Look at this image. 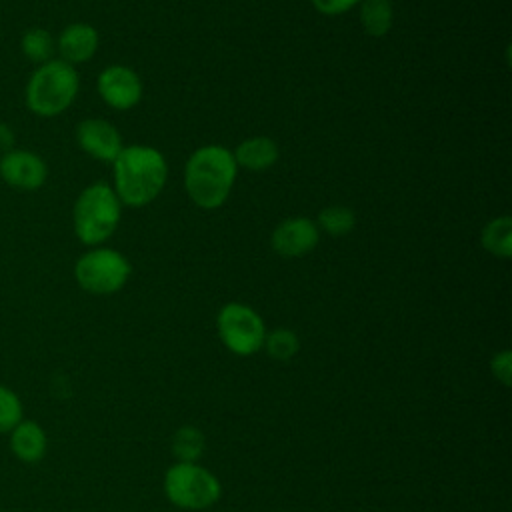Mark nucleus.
Returning a JSON list of instances; mask_svg holds the SVG:
<instances>
[{"label": "nucleus", "instance_id": "obj_1", "mask_svg": "<svg viewBox=\"0 0 512 512\" xmlns=\"http://www.w3.org/2000/svg\"><path fill=\"white\" fill-rule=\"evenodd\" d=\"M114 192L128 206H144L152 202L164 188L168 166L164 156L144 144H132L114 158Z\"/></svg>", "mask_w": 512, "mask_h": 512}, {"label": "nucleus", "instance_id": "obj_2", "mask_svg": "<svg viewBox=\"0 0 512 512\" xmlns=\"http://www.w3.org/2000/svg\"><path fill=\"white\" fill-rule=\"evenodd\" d=\"M236 160L232 152L218 144H208L192 152L184 166V186L190 200L206 210L226 202L236 180Z\"/></svg>", "mask_w": 512, "mask_h": 512}, {"label": "nucleus", "instance_id": "obj_3", "mask_svg": "<svg viewBox=\"0 0 512 512\" xmlns=\"http://www.w3.org/2000/svg\"><path fill=\"white\" fill-rule=\"evenodd\" d=\"M80 88L78 74L72 64L52 58L38 68L28 78L24 100L30 112L42 118H52L62 114L76 98Z\"/></svg>", "mask_w": 512, "mask_h": 512}, {"label": "nucleus", "instance_id": "obj_4", "mask_svg": "<svg viewBox=\"0 0 512 512\" xmlns=\"http://www.w3.org/2000/svg\"><path fill=\"white\" fill-rule=\"evenodd\" d=\"M74 232L86 246H98L108 240L120 222V200L112 186L94 182L86 186L74 202Z\"/></svg>", "mask_w": 512, "mask_h": 512}, {"label": "nucleus", "instance_id": "obj_5", "mask_svg": "<svg viewBox=\"0 0 512 512\" xmlns=\"http://www.w3.org/2000/svg\"><path fill=\"white\" fill-rule=\"evenodd\" d=\"M164 490L172 504L202 510L218 500L220 482L212 472L194 462H178L166 472Z\"/></svg>", "mask_w": 512, "mask_h": 512}, {"label": "nucleus", "instance_id": "obj_6", "mask_svg": "<svg viewBox=\"0 0 512 512\" xmlns=\"http://www.w3.org/2000/svg\"><path fill=\"white\" fill-rule=\"evenodd\" d=\"M74 276L86 292L112 294L126 284L130 262L112 248H94L76 260Z\"/></svg>", "mask_w": 512, "mask_h": 512}, {"label": "nucleus", "instance_id": "obj_7", "mask_svg": "<svg viewBox=\"0 0 512 512\" xmlns=\"http://www.w3.org/2000/svg\"><path fill=\"white\" fill-rule=\"evenodd\" d=\"M218 334L222 342L240 356L254 354L266 338L262 318L246 304L230 302L226 304L216 318Z\"/></svg>", "mask_w": 512, "mask_h": 512}, {"label": "nucleus", "instance_id": "obj_8", "mask_svg": "<svg viewBox=\"0 0 512 512\" xmlns=\"http://www.w3.org/2000/svg\"><path fill=\"white\" fill-rule=\"evenodd\" d=\"M48 176L46 162L30 152L12 148L0 156V178L16 190H38Z\"/></svg>", "mask_w": 512, "mask_h": 512}, {"label": "nucleus", "instance_id": "obj_9", "mask_svg": "<svg viewBox=\"0 0 512 512\" xmlns=\"http://www.w3.org/2000/svg\"><path fill=\"white\" fill-rule=\"evenodd\" d=\"M96 86L100 98L116 110H128L142 98V82L138 74L122 64L106 66L100 72Z\"/></svg>", "mask_w": 512, "mask_h": 512}, {"label": "nucleus", "instance_id": "obj_10", "mask_svg": "<svg viewBox=\"0 0 512 512\" xmlns=\"http://www.w3.org/2000/svg\"><path fill=\"white\" fill-rule=\"evenodd\" d=\"M76 140L88 156L100 162H114V158L124 148L120 132L102 118L82 120L76 128Z\"/></svg>", "mask_w": 512, "mask_h": 512}, {"label": "nucleus", "instance_id": "obj_11", "mask_svg": "<svg viewBox=\"0 0 512 512\" xmlns=\"http://www.w3.org/2000/svg\"><path fill=\"white\" fill-rule=\"evenodd\" d=\"M318 238V226L310 218L296 216L276 226V230L272 232V248L286 258L304 256L316 248Z\"/></svg>", "mask_w": 512, "mask_h": 512}, {"label": "nucleus", "instance_id": "obj_12", "mask_svg": "<svg viewBox=\"0 0 512 512\" xmlns=\"http://www.w3.org/2000/svg\"><path fill=\"white\" fill-rule=\"evenodd\" d=\"M56 50L60 54V60L72 66L88 62L98 50V32L94 26L84 22L68 24L56 40Z\"/></svg>", "mask_w": 512, "mask_h": 512}, {"label": "nucleus", "instance_id": "obj_13", "mask_svg": "<svg viewBox=\"0 0 512 512\" xmlns=\"http://www.w3.org/2000/svg\"><path fill=\"white\" fill-rule=\"evenodd\" d=\"M232 156L236 160V166H242L252 172H262L278 160V146L272 138L252 136L240 142Z\"/></svg>", "mask_w": 512, "mask_h": 512}, {"label": "nucleus", "instance_id": "obj_14", "mask_svg": "<svg viewBox=\"0 0 512 512\" xmlns=\"http://www.w3.org/2000/svg\"><path fill=\"white\" fill-rule=\"evenodd\" d=\"M10 446H12V452L20 460L36 462L46 452V434H44V430L36 422L24 420V422H18L12 428Z\"/></svg>", "mask_w": 512, "mask_h": 512}, {"label": "nucleus", "instance_id": "obj_15", "mask_svg": "<svg viewBox=\"0 0 512 512\" xmlns=\"http://www.w3.org/2000/svg\"><path fill=\"white\" fill-rule=\"evenodd\" d=\"M394 10L390 0H362L360 2V24L366 34L380 38L392 28Z\"/></svg>", "mask_w": 512, "mask_h": 512}, {"label": "nucleus", "instance_id": "obj_16", "mask_svg": "<svg viewBox=\"0 0 512 512\" xmlns=\"http://www.w3.org/2000/svg\"><path fill=\"white\" fill-rule=\"evenodd\" d=\"M482 246L498 258H508L512 254V220H510V216H498L484 226Z\"/></svg>", "mask_w": 512, "mask_h": 512}, {"label": "nucleus", "instance_id": "obj_17", "mask_svg": "<svg viewBox=\"0 0 512 512\" xmlns=\"http://www.w3.org/2000/svg\"><path fill=\"white\" fill-rule=\"evenodd\" d=\"M20 48L28 60H32L36 64H44V62L52 60L56 42L48 30L28 28L20 38Z\"/></svg>", "mask_w": 512, "mask_h": 512}, {"label": "nucleus", "instance_id": "obj_18", "mask_svg": "<svg viewBox=\"0 0 512 512\" xmlns=\"http://www.w3.org/2000/svg\"><path fill=\"white\" fill-rule=\"evenodd\" d=\"M318 224L330 236H346L354 228L356 216L346 206H326L318 214Z\"/></svg>", "mask_w": 512, "mask_h": 512}, {"label": "nucleus", "instance_id": "obj_19", "mask_svg": "<svg viewBox=\"0 0 512 512\" xmlns=\"http://www.w3.org/2000/svg\"><path fill=\"white\" fill-rule=\"evenodd\" d=\"M204 448V436L198 428L184 426L172 438V452L180 458V462H194Z\"/></svg>", "mask_w": 512, "mask_h": 512}, {"label": "nucleus", "instance_id": "obj_20", "mask_svg": "<svg viewBox=\"0 0 512 512\" xmlns=\"http://www.w3.org/2000/svg\"><path fill=\"white\" fill-rule=\"evenodd\" d=\"M268 354L276 360H288L298 352V336L288 328H278L264 338Z\"/></svg>", "mask_w": 512, "mask_h": 512}, {"label": "nucleus", "instance_id": "obj_21", "mask_svg": "<svg viewBox=\"0 0 512 512\" xmlns=\"http://www.w3.org/2000/svg\"><path fill=\"white\" fill-rule=\"evenodd\" d=\"M22 418V404L18 400V396L0 386V434L12 430Z\"/></svg>", "mask_w": 512, "mask_h": 512}, {"label": "nucleus", "instance_id": "obj_22", "mask_svg": "<svg viewBox=\"0 0 512 512\" xmlns=\"http://www.w3.org/2000/svg\"><path fill=\"white\" fill-rule=\"evenodd\" d=\"M310 2H312V6H314L318 12H322V14H326V16H338V14L348 12L352 6L360 4L362 0H310Z\"/></svg>", "mask_w": 512, "mask_h": 512}, {"label": "nucleus", "instance_id": "obj_23", "mask_svg": "<svg viewBox=\"0 0 512 512\" xmlns=\"http://www.w3.org/2000/svg\"><path fill=\"white\" fill-rule=\"evenodd\" d=\"M492 372H494V376L502 382V384H510V372H512V368H510V352L508 350H504V352H500V354H496L494 358H492Z\"/></svg>", "mask_w": 512, "mask_h": 512}, {"label": "nucleus", "instance_id": "obj_24", "mask_svg": "<svg viewBox=\"0 0 512 512\" xmlns=\"http://www.w3.org/2000/svg\"><path fill=\"white\" fill-rule=\"evenodd\" d=\"M12 148H14V130L8 124L0 122V152L4 154Z\"/></svg>", "mask_w": 512, "mask_h": 512}]
</instances>
